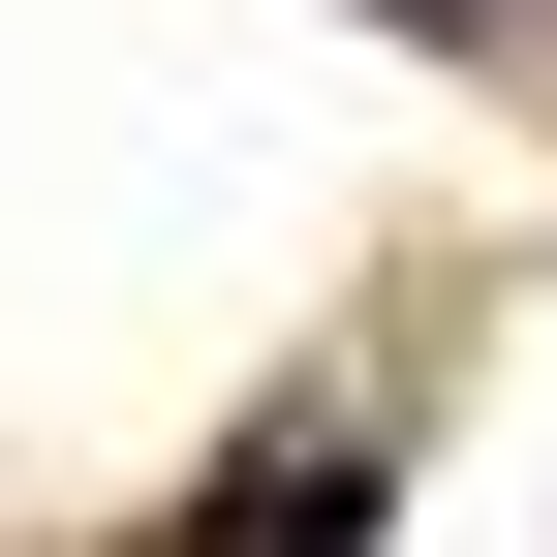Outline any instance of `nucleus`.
<instances>
[{"instance_id":"obj_1","label":"nucleus","mask_w":557,"mask_h":557,"mask_svg":"<svg viewBox=\"0 0 557 557\" xmlns=\"http://www.w3.org/2000/svg\"><path fill=\"white\" fill-rule=\"evenodd\" d=\"M218 557H372V465H341V434H278V465H218Z\"/></svg>"}]
</instances>
